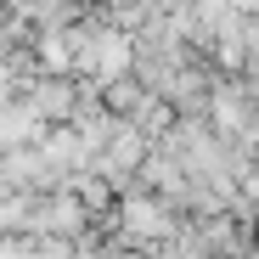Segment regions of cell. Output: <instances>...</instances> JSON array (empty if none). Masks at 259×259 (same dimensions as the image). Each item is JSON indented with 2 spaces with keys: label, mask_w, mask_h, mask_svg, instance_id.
Wrapping results in <instances>:
<instances>
[{
  "label": "cell",
  "mask_w": 259,
  "mask_h": 259,
  "mask_svg": "<svg viewBox=\"0 0 259 259\" xmlns=\"http://www.w3.org/2000/svg\"><path fill=\"white\" fill-rule=\"evenodd\" d=\"M23 102L39 113V124H46V130L73 124V107H79V79H51V73H39L28 91H23Z\"/></svg>",
  "instance_id": "1"
},
{
  "label": "cell",
  "mask_w": 259,
  "mask_h": 259,
  "mask_svg": "<svg viewBox=\"0 0 259 259\" xmlns=\"http://www.w3.org/2000/svg\"><path fill=\"white\" fill-rule=\"evenodd\" d=\"M34 62H39V73H51V79H73V28L39 34L34 39Z\"/></svg>",
  "instance_id": "2"
}]
</instances>
